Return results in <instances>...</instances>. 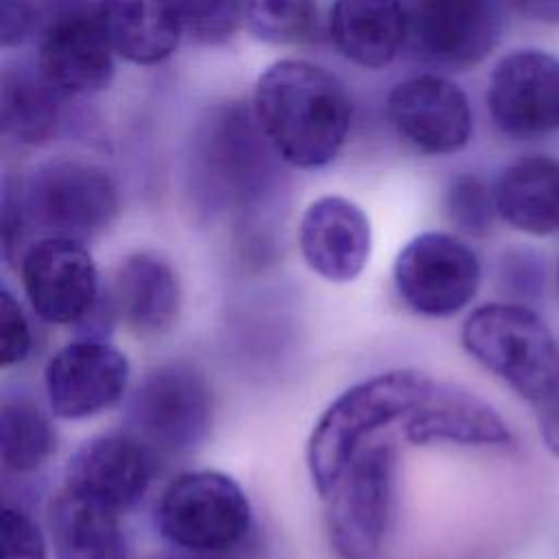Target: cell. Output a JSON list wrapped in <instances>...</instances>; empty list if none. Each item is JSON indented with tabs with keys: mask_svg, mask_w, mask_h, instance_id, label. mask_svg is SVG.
Returning <instances> with one entry per match:
<instances>
[{
	"mask_svg": "<svg viewBox=\"0 0 559 559\" xmlns=\"http://www.w3.org/2000/svg\"><path fill=\"white\" fill-rule=\"evenodd\" d=\"M24 223L46 236L92 238L103 234L118 214V190L111 177L81 159L39 164L15 194Z\"/></svg>",
	"mask_w": 559,
	"mask_h": 559,
	"instance_id": "obj_6",
	"label": "cell"
},
{
	"mask_svg": "<svg viewBox=\"0 0 559 559\" xmlns=\"http://www.w3.org/2000/svg\"><path fill=\"white\" fill-rule=\"evenodd\" d=\"M114 52L98 11H76L48 26L37 70L61 96L94 94L114 79Z\"/></svg>",
	"mask_w": 559,
	"mask_h": 559,
	"instance_id": "obj_16",
	"label": "cell"
},
{
	"mask_svg": "<svg viewBox=\"0 0 559 559\" xmlns=\"http://www.w3.org/2000/svg\"><path fill=\"white\" fill-rule=\"evenodd\" d=\"M57 559H129L120 513L61 489L48 513Z\"/></svg>",
	"mask_w": 559,
	"mask_h": 559,
	"instance_id": "obj_22",
	"label": "cell"
},
{
	"mask_svg": "<svg viewBox=\"0 0 559 559\" xmlns=\"http://www.w3.org/2000/svg\"><path fill=\"white\" fill-rule=\"evenodd\" d=\"M386 118L400 138L426 155L456 153L472 135L465 92L439 74L400 81L386 98Z\"/></svg>",
	"mask_w": 559,
	"mask_h": 559,
	"instance_id": "obj_13",
	"label": "cell"
},
{
	"mask_svg": "<svg viewBox=\"0 0 559 559\" xmlns=\"http://www.w3.org/2000/svg\"><path fill=\"white\" fill-rule=\"evenodd\" d=\"M183 31L201 44L229 39L242 20V0H170Z\"/></svg>",
	"mask_w": 559,
	"mask_h": 559,
	"instance_id": "obj_27",
	"label": "cell"
},
{
	"mask_svg": "<svg viewBox=\"0 0 559 559\" xmlns=\"http://www.w3.org/2000/svg\"><path fill=\"white\" fill-rule=\"evenodd\" d=\"M253 114L273 151L295 168H321L341 153L352 100L325 68L304 59L271 63L255 81Z\"/></svg>",
	"mask_w": 559,
	"mask_h": 559,
	"instance_id": "obj_1",
	"label": "cell"
},
{
	"mask_svg": "<svg viewBox=\"0 0 559 559\" xmlns=\"http://www.w3.org/2000/svg\"><path fill=\"white\" fill-rule=\"evenodd\" d=\"M155 469V450L142 437L103 432L72 452L61 489L122 515L146 496Z\"/></svg>",
	"mask_w": 559,
	"mask_h": 559,
	"instance_id": "obj_11",
	"label": "cell"
},
{
	"mask_svg": "<svg viewBox=\"0 0 559 559\" xmlns=\"http://www.w3.org/2000/svg\"><path fill=\"white\" fill-rule=\"evenodd\" d=\"M131 378L122 349L107 338L83 336L59 347L44 367V393L55 417L81 421L116 406Z\"/></svg>",
	"mask_w": 559,
	"mask_h": 559,
	"instance_id": "obj_10",
	"label": "cell"
},
{
	"mask_svg": "<svg viewBox=\"0 0 559 559\" xmlns=\"http://www.w3.org/2000/svg\"><path fill=\"white\" fill-rule=\"evenodd\" d=\"M297 242L306 266L314 275L332 284H349L369 264L371 221L356 201L323 194L304 210Z\"/></svg>",
	"mask_w": 559,
	"mask_h": 559,
	"instance_id": "obj_14",
	"label": "cell"
},
{
	"mask_svg": "<svg viewBox=\"0 0 559 559\" xmlns=\"http://www.w3.org/2000/svg\"><path fill=\"white\" fill-rule=\"evenodd\" d=\"M397 448L389 439L365 443L343 469L328 502V539L338 559H378L395 504Z\"/></svg>",
	"mask_w": 559,
	"mask_h": 559,
	"instance_id": "obj_5",
	"label": "cell"
},
{
	"mask_svg": "<svg viewBox=\"0 0 559 559\" xmlns=\"http://www.w3.org/2000/svg\"><path fill=\"white\" fill-rule=\"evenodd\" d=\"M465 352L537 406L559 389V343L528 306L483 304L461 328Z\"/></svg>",
	"mask_w": 559,
	"mask_h": 559,
	"instance_id": "obj_3",
	"label": "cell"
},
{
	"mask_svg": "<svg viewBox=\"0 0 559 559\" xmlns=\"http://www.w3.org/2000/svg\"><path fill=\"white\" fill-rule=\"evenodd\" d=\"M535 408L537 426L544 445L552 456L559 459V389L550 393L544 402H539Z\"/></svg>",
	"mask_w": 559,
	"mask_h": 559,
	"instance_id": "obj_31",
	"label": "cell"
},
{
	"mask_svg": "<svg viewBox=\"0 0 559 559\" xmlns=\"http://www.w3.org/2000/svg\"><path fill=\"white\" fill-rule=\"evenodd\" d=\"M98 15L114 50L135 66L168 59L183 33L170 0H100Z\"/></svg>",
	"mask_w": 559,
	"mask_h": 559,
	"instance_id": "obj_21",
	"label": "cell"
},
{
	"mask_svg": "<svg viewBox=\"0 0 559 559\" xmlns=\"http://www.w3.org/2000/svg\"><path fill=\"white\" fill-rule=\"evenodd\" d=\"M411 33L424 59L465 70L493 50L500 20L491 0H419Z\"/></svg>",
	"mask_w": 559,
	"mask_h": 559,
	"instance_id": "obj_15",
	"label": "cell"
},
{
	"mask_svg": "<svg viewBox=\"0 0 559 559\" xmlns=\"http://www.w3.org/2000/svg\"><path fill=\"white\" fill-rule=\"evenodd\" d=\"M498 216L518 231L548 236L559 231V162L526 155L509 164L496 186Z\"/></svg>",
	"mask_w": 559,
	"mask_h": 559,
	"instance_id": "obj_20",
	"label": "cell"
},
{
	"mask_svg": "<svg viewBox=\"0 0 559 559\" xmlns=\"http://www.w3.org/2000/svg\"><path fill=\"white\" fill-rule=\"evenodd\" d=\"M31 9L24 0H2V44L13 46L26 37Z\"/></svg>",
	"mask_w": 559,
	"mask_h": 559,
	"instance_id": "obj_32",
	"label": "cell"
},
{
	"mask_svg": "<svg viewBox=\"0 0 559 559\" xmlns=\"http://www.w3.org/2000/svg\"><path fill=\"white\" fill-rule=\"evenodd\" d=\"M247 28L269 44H295L310 35L317 0H242Z\"/></svg>",
	"mask_w": 559,
	"mask_h": 559,
	"instance_id": "obj_25",
	"label": "cell"
},
{
	"mask_svg": "<svg viewBox=\"0 0 559 559\" xmlns=\"http://www.w3.org/2000/svg\"><path fill=\"white\" fill-rule=\"evenodd\" d=\"M406 13L400 0H334L330 37L352 63L369 70L389 66L406 37Z\"/></svg>",
	"mask_w": 559,
	"mask_h": 559,
	"instance_id": "obj_19",
	"label": "cell"
},
{
	"mask_svg": "<svg viewBox=\"0 0 559 559\" xmlns=\"http://www.w3.org/2000/svg\"><path fill=\"white\" fill-rule=\"evenodd\" d=\"M33 349V332L26 312L13 293L2 286L0 290V365L11 369L22 365Z\"/></svg>",
	"mask_w": 559,
	"mask_h": 559,
	"instance_id": "obj_28",
	"label": "cell"
},
{
	"mask_svg": "<svg viewBox=\"0 0 559 559\" xmlns=\"http://www.w3.org/2000/svg\"><path fill=\"white\" fill-rule=\"evenodd\" d=\"M502 286L518 297H531L539 293L544 282V266L535 251H511L502 258L500 266Z\"/></svg>",
	"mask_w": 559,
	"mask_h": 559,
	"instance_id": "obj_30",
	"label": "cell"
},
{
	"mask_svg": "<svg viewBox=\"0 0 559 559\" xmlns=\"http://www.w3.org/2000/svg\"><path fill=\"white\" fill-rule=\"evenodd\" d=\"M445 212L461 234L480 238L491 229L493 216L498 214L493 188L489 190L485 181L474 175H461L445 192Z\"/></svg>",
	"mask_w": 559,
	"mask_h": 559,
	"instance_id": "obj_26",
	"label": "cell"
},
{
	"mask_svg": "<svg viewBox=\"0 0 559 559\" xmlns=\"http://www.w3.org/2000/svg\"><path fill=\"white\" fill-rule=\"evenodd\" d=\"M175 559H203V557H197V555H192V557H175Z\"/></svg>",
	"mask_w": 559,
	"mask_h": 559,
	"instance_id": "obj_34",
	"label": "cell"
},
{
	"mask_svg": "<svg viewBox=\"0 0 559 559\" xmlns=\"http://www.w3.org/2000/svg\"><path fill=\"white\" fill-rule=\"evenodd\" d=\"M133 432L153 450L190 452L214 424V393L207 378L190 362L175 360L148 369L127 402Z\"/></svg>",
	"mask_w": 559,
	"mask_h": 559,
	"instance_id": "obj_7",
	"label": "cell"
},
{
	"mask_svg": "<svg viewBox=\"0 0 559 559\" xmlns=\"http://www.w3.org/2000/svg\"><path fill=\"white\" fill-rule=\"evenodd\" d=\"M487 107L496 127L518 140L559 129V57L535 48L504 55L491 70Z\"/></svg>",
	"mask_w": 559,
	"mask_h": 559,
	"instance_id": "obj_12",
	"label": "cell"
},
{
	"mask_svg": "<svg viewBox=\"0 0 559 559\" xmlns=\"http://www.w3.org/2000/svg\"><path fill=\"white\" fill-rule=\"evenodd\" d=\"M515 9L537 22L559 24V0H511Z\"/></svg>",
	"mask_w": 559,
	"mask_h": 559,
	"instance_id": "obj_33",
	"label": "cell"
},
{
	"mask_svg": "<svg viewBox=\"0 0 559 559\" xmlns=\"http://www.w3.org/2000/svg\"><path fill=\"white\" fill-rule=\"evenodd\" d=\"M402 428L406 441L415 445H504L511 441L509 424L487 400L439 380L404 417Z\"/></svg>",
	"mask_w": 559,
	"mask_h": 559,
	"instance_id": "obj_18",
	"label": "cell"
},
{
	"mask_svg": "<svg viewBox=\"0 0 559 559\" xmlns=\"http://www.w3.org/2000/svg\"><path fill=\"white\" fill-rule=\"evenodd\" d=\"M20 280L28 306L52 325L83 323L103 297L96 260L79 238L35 240L20 258Z\"/></svg>",
	"mask_w": 559,
	"mask_h": 559,
	"instance_id": "obj_9",
	"label": "cell"
},
{
	"mask_svg": "<svg viewBox=\"0 0 559 559\" xmlns=\"http://www.w3.org/2000/svg\"><path fill=\"white\" fill-rule=\"evenodd\" d=\"M107 295L118 321L142 341L168 334L181 314L179 275L157 251L127 253L114 271Z\"/></svg>",
	"mask_w": 559,
	"mask_h": 559,
	"instance_id": "obj_17",
	"label": "cell"
},
{
	"mask_svg": "<svg viewBox=\"0 0 559 559\" xmlns=\"http://www.w3.org/2000/svg\"><path fill=\"white\" fill-rule=\"evenodd\" d=\"M61 94L39 74L24 68L4 70L0 87V118L7 135L22 144H41L59 124Z\"/></svg>",
	"mask_w": 559,
	"mask_h": 559,
	"instance_id": "obj_23",
	"label": "cell"
},
{
	"mask_svg": "<svg viewBox=\"0 0 559 559\" xmlns=\"http://www.w3.org/2000/svg\"><path fill=\"white\" fill-rule=\"evenodd\" d=\"M2 559H48L46 535L20 507H4L0 522Z\"/></svg>",
	"mask_w": 559,
	"mask_h": 559,
	"instance_id": "obj_29",
	"label": "cell"
},
{
	"mask_svg": "<svg viewBox=\"0 0 559 559\" xmlns=\"http://www.w3.org/2000/svg\"><path fill=\"white\" fill-rule=\"evenodd\" d=\"M253 520L242 485L221 469L177 474L155 504V526L173 548L186 555H218L236 548Z\"/></svg>",
	"mask_w": 559,
	"mask_h": 559,
	"instance_id": "obj_4",
	"label": "cell"
},
{
	"mask_svg": "<svg viewBox=\"0 0 559 559\" xmlns=\"http://www.w3.org/2000/svg\"><path fill=\"white\" fill-rule=\"evenodd\" d=\"M57 448L50 417L28 397H7L0 411V461L7 474H33Z\"/></svg>",
	"mask_w": 559,
	"mask_h": 559,
	"instance_id": "obj_24",
	"label": "cell"
},
{
	"mask_svg": "<svg viewBox=\"0 0 559 559\" xmlns=\"http://www.w3.org/2000/svg\"><path fill=\"white\" fill-rule=\"evenodd\" d=\"M393 286L413 312L448 319L476 297L480 262L463 238L421 231L400 247L393 260Z\"/></svg>",
	"mask_w": 559,
	"mask_h": 559,
	"instance_id": "obj_8",
	"label": "cell"
},
{
	"mask_svg": "<svg viewBox=\"0 0 559 559\" xmlns=\"http://www.w3.org/2000/svg\"><path fill=\"white\" fill-rule=\"evenodd\" d=\"M432 382L435 378L417 369H391L338 393L314 421L306 445V465L317 493L325 498L373 432L404 419Z\"/></svg>",
	"mask_w": 559,
	"mask_h": 559,
	"instance_id": "obj_2",
	"label": "cell"
}]
</instances>
